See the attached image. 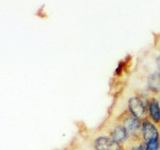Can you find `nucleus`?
Returning a JSON list of instances; mask_svg holds the SVG:
<instances>
[{
	"instance_id": "4",
	"label": "nucleus",
	"mask_w": 160,
	"mask_h": 150,
	"mask_svg": "<svg viewBox=\"0 0 160 150\" xmlns=\"http://www.w3.org/2000/svg\"><path fill=\"white\" fill-rule=\"evenodd\" d=\"M95 150H123L122 145L113 140L110 136H99L94 141Z\"/></svg>"
},
{
	"instance_id": "3",
	"label": "nucleus",
	"mask_w": 160,
	"mask_h": 150,
	"mask_svg": "<svg viewBox=\"0 0 160 150\" xmlns=\"http://www.w3.org/2000/svg\"><path fill=\"white\" fill-rule=\"evenodd\" d=\"M141 135L142 139L146 142L160 140V132L158 126L148 118L142 121Z\"/></svg>"
},
{
	"instance_id": "8",
	"label": "nucleus",
	"mask_w": 160,
	"mask_h": 150,
	"mask_svg": "<svg viewBox=\"0 0 160 150\" xmlns=\"http://www.w3.org/2000/svg\"><path fill=\"white\" fill-rule=\"evenodd\" d=\"M148 143V150H160V140L149 141Z\"/></svg>"
},
{
	"instance_id": "6",
	"label": "nucleus",
	"mask_w": 160,
	"mask_h": 150,
	"mask_svg": "<svg viewBox=\"0 0 160 150\" xmlns=\"http://www.w3.org/2000/svg\"><path fill=\"white\" fill-rule=\"evenodd\" d=\"M148 119L159 126L160 125V103L155 97L150 98L148 101Z\"/></svg>"
},
{
	"instance_id": "7",
	"label": "nucleus",
	"mask_w": 160,
	"mask_h": 150,
	"mask_svg": "<svg viewBox=\"0 0 160 150\" xmlns=\"http://www.w3.org/2000/svg\"><path fill=\"white\" fill-rule=\"evenodd\" d=\"M148 88L152 93H160V73L155 72L150 75L148 80Z\"/></svg>"
},
{
	"instance_id": "2",
	"label": "nucleus",
	"mask_w": 160,
	"mask_h": 150,
	"mask_svg": "<svg viewBox=\"0 0 160 150\" xmlns=\"http://www.w3.org/2000/svg\"><path fill=\"white\" fill-rule=\"evenodd\" d=\"M128 112L140 121H144L148 118V101L139 96L131 97L128 101Z\"/></svg>"
},
{
	"instance_id": "1",
	"label": "nucleus",
	"mask_w": 160,
	"mask_h": 150,
	"mask_svg": "<svg viewBox=\"0 0 160 150\" xmlns=\"http://www.w3.org/2000/svg\"><path fill=\"white\" fill-rule=\"evenodd\" d=\"M118 122L123 125L129 136V140L133 141H142V135H141V127H142V121H140L134 116L131 115L129 112H126L119 116Z\"/></svg>"
},
{
	"instance_id": "5",
	"label": "nucleus",
	"mask_w": 160,
	"mask_h": 150,
	"mask_svg": "<svg viewBox=\"0 0 160 150\" xmlns=\"http://www.w3.org/2000/svg\"><path fill=\"white\" fill-rule=\"evenodd\" d=\"M109 136L118 142L120 145H123L128 141H129V136L126 128L121 123H117L112 128H111L109 132Z\"/></svg>"
}]
</instances>
